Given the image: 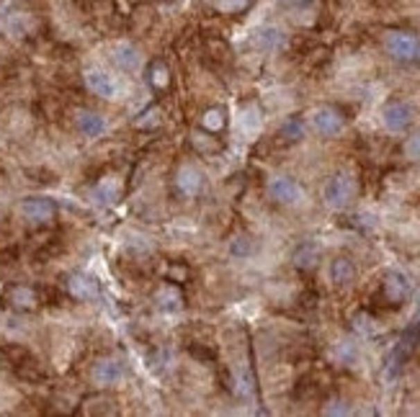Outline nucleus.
I'll list each match as a JSON object with an SVG mask.
<instances>
[{"mask_svg":"<svg viewBox=\"0 0 420 417\" xmlns=\"http://www.w3.org/2000/svg\"><path fill=\"white\" fill-rule=\"evenodd\" d=\"M0 361L6 363L21 381H28V384H42V381H46L44 366L28 353L24 345H3V348H0Z\"/></svg>","mask_w":420,"mask_h":417,"instance_id":"nucleus-1","label":"nucleus"},{"mask_svg":"<svg viewBox=\"0 0 420 417\" xmlns=\"http://www.w3.org/2000/svg\"><path fill=\"white\" fill-rule=\"evenodd\" d=\"M384 44H387V52L400 62H415L420 57V39L408 31H390Z\"/></svg>","mask_w":420,"mask_h":417,"instance_id":"nucleus-2","label":"nucleus"},{"mask_svg":"<svg viewBox=\"0 0 420 417\" xmlns=\"http://www.w3.org/2000/svg\"><path fill=\"white\" fill-rule=\"evenodd\" d=\"M353 193H356L353 178H351L348 172H335L328 181V186H325V204L333 208H343L351 204Z\"/></svg>","mask_w":420,"mask_h":417,"instance_id":"nucleus-3","label":"nucleus"},{"mask_svg":"<svg viewBox=\"0 0 420 417\" xmlns=\"http://www.w3.org/2000/svg\"><path fill=\"white\" fill-rule=\"evenodd\" d=\"M418 343H420V325H412V327H408L405 332H402V337H400V343L394 345V351H392V355H390V366H387V376H397V371L402 369V363L408 361L412 355V351L418 348Z\"/></svg>","mask_w":420,"mask_h":417,"instance_id":"nucleus-4","label":"nucleus"},{"mask_svg":"<svg viewBox=\"0 0 420 417\" xmlns=\"http://www.w3.org/2000/svg\"><path fill=\"white\" fill-rule=\"evenodd\" d=\"M268 196H271L276 204H281V206H294V204L301 199V188L289 175H276V178H271V183H268Z\"/></svg>","mask_w":420,"mask_h":417,"instance_id":"nucleus-5","label":"nucleus"},{"mask_svg":"<svg viewBox=\"0 0 420 417\" xmlns=\"http://www.w3.org/2000/svg\"><path fill=\"white\" fill-rule=\"evenodd\" d=\"M21 214H24V219L31 222V224H49V222H55L57 217V206L55 201L37 196V199H26L21 204Z\"/></svg>","mask_w":420,"mask_h":417,"instance_id":"nucleus-6","label":"nucleus"},{"mask_svg":"<svg viewBox=\"0 0 420 417\" xmlns=\"http://www.w3.org/2000/svg\"><path fill=\"white\" fill-rule=\"evenodd\" d=\"M382 121L390 132H405L412 124V109L405 100H390L382 111Z\"/></svg>","mask_w":420,"mask_h":417,"instance_id":"nucleus-7","label":"nucleus"},{"mask_svg":"<svg viewBox=\"0 0 420 417\" xmlns=\"http://www.w3.org/2000/svg\"><path fill=\"white\" fill-rule=\"evenodd\" d=\"M93 384L100 387V389H109V387H116L124 376V369H121V363L116 358H103L93 366Z\"/></svg>","mask_w":420,"mask_h":417,"instance_id":"nucleus-8","label":"nucleus"},{"mask_svg":"<svg viewBox=\"0 0 420 417\" xmlns=\"http://www.w3.org/2000/svg\"><path fill=\"white\" fill-rule=\"evenodd\" d=\"M67 294L73 296L75 301H93L98 299V281L93 276H85V273H73L67 278Z\"/></svg>","mask_w":420,"mask_h":417,"instance_id":"nucleus-9","label":"nucleus"},{"mask_svg":"<svg viewBox=\"0 0 420 417\" xmlns=\"http://www.w3.org/2000/svg\"><path fill=\"white\" fill-rule=\"evenodd\" d=\"M175 188L181 190L183 196H199L204 190V172L193 165H181L178 172H175Z\"/></svg>","mask_w":420,"mask_h":417,"instance_id":"nucleus-10","label":"nucleus"},{"mask_svg":"<svg viewBox=\"0 0 420 417\" xmlns=\"http://www.w3.org/2000/svg\"><path fill=\"white\" fill-rule=\"evenodd\" d=\"M315 129L320 132L322 136H335L343 132V114L338 109H333V106H322V109L315 111Z\"/></svg>","mask_w":420,"mask_h":417,"instance_id":"nucleus-11","label":"nucleus"},{"mask_svg":"<svg viewBox=\"0 0 420 417\" xmlns=\"http://www.w3.org/2000/svg\"><path fill=\"white\" fill-rule=\"evenodd\" d=\"M408 291H410V286H408V281H405V276L402 273H387L382 281V294L384 299L390 301V307H400L402 301L408 299Z\"/></svg>","mask_w":420,"mask_h":417,"instance_id":"nucleus-12","label":"nucleus"},{"mask_svg":"<svg viewBox=\"0 0 420 417\" xmlns=\"http://www.w3.org/2000/svg\"><path fill=\"white\" fill-rule=\"evenodd\" d=\"M6 299L13 309H19V312H34L39 307V294L31 286H10L6 291Z\"/></svg>","mask_w":420,"mask_h":417,"instance_id":"nucleus-13","label":"nucleus"},{"mask_svg":"<svg viewBox=\"0 0 420 417\" xmlns=\"http://www.w3.org/2000/svg\"><path fill=\"white\" fill-rule=\"evenodd\" d=\"M75 127L80 132L82 136H88V139H96L106 132V121L100 114L96 111H78V116H75Z\"/></svg>","mask_w":420,"mask_h":417,"instance_id":"nucleus-14","label":"nucleus"},{"mask_svg":"<svg viewBox=\"0 0 420 417\" xmlns=\"http://www.w3.org/2000/svg\"><path fill=\"white\" fill-rule=\"evenodd\" d=\"M85 85H88V91H91L93 96H98V98H114V93H116L114 80H111L103 70H88V73H85Z\"/></svg>","mask_w":420,"mask_h":417,"instance_id":"nucleus-15","label":"nucleus"},{"mask_svg":"<svg viewBox=\"0 0 420 417\" xmlns=\"http://www.w3.org/2000/svg\"><path fill=\"white\" fill-rule=\"evenodd\" d=\"M114 62H116V67H121V70H127V73H132V70H137L139 62H142V55H139V49L134 44H116L114 46Z\"/></svg>","mask_w":420,"mask_h":417,"instance_id":"nucleus-16","label":"nucleus"},{"mask_svg":"<svg viewBox=\"0 0 420 417\" xmlns=\"http://www.w3.org/2000/svg\"><path fill=\"white\" fill-rule=\"evenodd\" d=\"M330 278L338 283V286H346V283H351L353 278H356V265H353V260L351 258H335L333 263H330Z\"/></svg>","mask_w":420,"mask_h":417,"instance_id":"nucleus-17","label":"nucleus"},{"mask_svg":"<svg viewBox=\"0 0 420 417\" xmlns=\"http://www.w3.org/2000/svg\"><path fill=\"white\" fill-rule=\"evenodd\" d=\"M292 260L299 271H312V268H317V263H320V247L312 245V242H304L301 247L294 250Z\"/></svg>","mask_w":420,"mask_h":417,"instance_id":"nucleus-18","label":"nucleus"},{"mask_svg":"<svg viewBox=\"0 0 420 417\" xmlns=\"http://www.w3.org/2000/svg\"><path fill=\"white\" fill-rule=\"evenodd\" d=\"M227 124V116H225V109H209L204 116H201V127L207 134H220Z\"/></svg>","mask_w":420,"mask_h":417,"instance_id":"nucleus-19","label":"nucleus"},{"mask_svg":"<svg viewBox=\"0 0 420 417\" xmlns=\"http://www.w3.org/2000/svg\"><path fill=\"white\" fill-rule=\"evenodd\" d=\"M279 136H281L283 142H289V145L299 142L301 136H304V124H301V118H286L281 124V129H279Z\"/></svg>","mask_w":420,"mask_h":417,"instance_id":"nucleus-20","label":"nucleus"},{"mask_svg":"<svg viewBox=\"0 0 420 417\" xmlns=\"http://www.w3.org/2000/svg\"><path fill=\"white\" fill-rule=\"evenodd\" d=\"M157 304L163 309H181L183 307V294L175 286H163V289L157 291Z\"/></svg>","mask_w":420,"mask_h":417,"instance_id":"nucleus-21","label":"nucleus"},{"mask_svg":"<svg viewBox=\"0 0 420 417\" xmlns=\"http://www.w3.org/2000/svg\"><path fill=\"white\" fill-rule=\"evenodd\" d=\"M96 196H98V201H103V204H116V201H119V196H121L119 183L114 181V178L100 181L98 186H96Z\"/></svg>","mask_w":420,"mask_h":417,"instance_id":"nucleus-22","label":"nucleus"},{"mask_svg":"<svg viewBox=\"0 0 420 417\" xmlns=\"http://www.w3.org/2000/svg\"><path fill=\"white\" fill-rule=\"evenodd\" d=\"M150 85L155 88V91H165L168 85H170V73H168V67L163 62H152L150 64Z\"/></svg>","mask_w":420,"mask_h":417,"instance_id":"nucleus-23","label":"nucleus"},{"mask_svg":"<svg viewBox=\"0 0 420 417\" xmlns=\"http://www.w3.org/2000/svg\"><path fill=\"white\" fill-rule=\"evenodd\" d=\"M283 37H281V31L274 26H268V28H261L256 34V44L261 46V49H276V46H281Z\"/></svg>","mask_w":420,"mask_h":417,"instance_id":"nucleus-24","label":"nucleus"},{"mask_svg":"<svg viewBox=\"0 0 420 417\" xmlns=\"http://www.w3.org/2000/svg\"><path fill=\"white\" fill-rule=\"evenodd\" d=\"M253 0H214V8L220 13H243L250 8Z\"/></svg>","mask_w":420,"mask_h":417,"instance_id":"nucleus-25","label":"nucleus"},{"mask_svg":"<svg viewBox=\"0 0 420 417\" xmlns=\"http://www.w3.org/2000/svg\"><path fill=\"white\" fill-rule=\"evenodd\" d=\"M191 142L196 150H201V152H211V150H217V145L214 142H209V136H207V132H193Z\"/></svg>","mask_w":420,"mask_h":417,"instance_id":"nucleus-26","label":"nucleus"},{"mask_svg":"<svg viewBox=\"0 0 420 417\" xmlns=\"http://www.w3.org/2000/svg\"><path fill=\"white\" fill-rule=\"evenodd\" d=\"M405 154H408L410 160H420V132L408 136V142H405Z\"/></svg>","mask_w":420,"mask_h":417,"instance_id":"nucleus-27","label":"nucleus"},{"mask_svg":"<svg viewBox=\"0 0 420 417\" xmlns=\"http://www.w3.org/2000/svg\"><path fill=\"white\" fill-rule=\"evenodd\" d=\"M253 250V242H250V237H238L235 242H232V255H238V258H247Z\"/></svg>","mask_w":420,"mask_h":417,"instance_id":"nucleus-28","label":"nucleus"},{"mask_svg":"<svg viewBox=\"0 0 420 417\" xmlns=\"http://www.w3.org/2000/svg\"><path fill=\"white\" fill-rule=\"evenodd\" d=\"M189 276H191V273H189L186 265H170V268H168V278H170V281H189Z\"/></svg>","mask_w":420,"mask_h":417,"instance_id":"nucleus-29","label":"nucleus"},{"mask_svg":"<svg viewBox=\"0 0 420 417\" xmlns=\"http://www.w3.org/2000/svg\"><path fill=\"white\" fill-rule=\"evenodd\" d=\"M371 322H374V319L369 317V314H356V319H353V327H356L361 335H369V332H371Z\"/></svg>","mask_w":420,"mask_h":417,"instance_id":"nucleus-30","label":"nucleus"},{"mask_svg":"<svg viewBox=\"0 0 420 417\" xmlns=\"http://www.w3.org/2000/svg\"><path fill=\"white\" fill-rule=\"evenodd\" d=\"M191 355L193 358H199V361H207V363H211L214 361V353H211V351H207V348H191Z\"/></svg>","mask_w":420,"mask_h":417,"instance_id":"nucleus-31","label":"nucleus"},{"mask_svg":"<svg viewBox=\"0 0 420 417\" xmlns=\"http://www.w3.org/2000/svg\"><path fill=\"white\" fill-rule=\"evenodd\" d=\"M338 407H325V415H348L346 402H335Z\"/></svg>","mask_w":420,"mask_h":417,"instance_id":"nucleus-32","label":"nucleus"}]
</instances>
